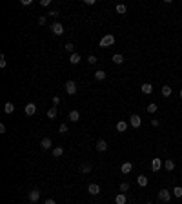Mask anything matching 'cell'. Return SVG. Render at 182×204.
<instances>
[{
    "mask_svg": "<svg viewBox=\"0 0 182 204\" xmlns=\"http://www.w3.org/2000/svg\"><path fill=\"white\" fill-rule=\"evenodd\" d=\"M115 44V37L113 35H106V37H102V40H100V46L102 48H109V46H113Z\"/></svg>",
    "mask_w": 182,
    "mask_h": 204,
    "instance_id": "obj_1",
    "label": "cell"
},
{
    "mask_svg": "<svg viewBox=\"0 0 182 204\" xmlns=\"http://www.w3.org/2000/svg\"><path fill=\"white\" fill-rule=\"evenodd\" d=\"M158 200L160 202H169L171 200V191L169 190H160L158 191Z\"/></svg>",
    "mask_w": 182,
    "mask_h": 204,
    "instance_id": "obj_2",
    "label": "cell"
},
{
    "mask_svg": "<svg viewBox=\"0 0 182 204\" xmlns=\"http://www.w3.org/2000/svg\"><path fill=\"white\" fill-rule=\"evenodd\" d=\"M64 89H66L68 95H75V93H77V84H75L73 80H68L66 86H64Z\"/></svg>",
    "mask_w": 182,
    "mask_h": 204,
    "instance_id": "obj_3",
    "label": "cell"
},
{
    "mask_svg": "<svg viewBox=\"0 0 182 204\" xmlns=\"http://www.w3.org/2000/svg\"><path fill=\"white\" fill-rule=\"evenodd\" d=\"M51 31H53L55 35H62V33H64V26H62L60 22H53V24H51Z\"/></svg>",
    "mask_w": 182,
    "mask_h": 204,
    "instance_id": "obj_4",
    "label": "cell"
},
{
    "mask_svg": "<svg viewBox=\"0 0 182 204\" xmlns=\"http://www.w3.org/2000/svg\"><path fill=\"white\" fill-rule=\"evenodd\" d=\"M37 113V106L33 104V102H29V104H26V115H29V117H33Z\"/></svg>",
    "mask_w": 182,
    "mask_h": 204,
    "instance_id": "obj_5",
    "label": "cell"
},
{
    "mask_svg": "<svg viewBox=\"0 0 182 204\" xmlns=\"http://www.w3.org/2000/svg\"><path fill=\"white\" fill-rule=\"evenodd\" d=\"M129 124L133 126V128H140V124H142V119L138 115H131V120H129Z\"/></svg>",
    "mask_w": 182,
    "mask_h": 204,
    "instance_id": "obj_6",
    "label": "cell"
},
{
    "mask_svg": "<svg viewBox=\"0 0 182 204\" xmlns=\"http://www.w3.org/2000/svg\"><path fill=\"white\" fill-rule=\"evenodd\" d=\"M160 168H162V160H160L158 157H157V159H153V160H151V169L157 173V171H158Z\"/></svg>",
    "mask_w": 182,
    "mask_h": 204,
    "instance_id": "obj_7",
    "label": "cell"
},
{
    "mask_svg": "<svg viewBox=\"0 0 182 204\" xmlns=\"http://www.w3.org/2000/svg\"><path fill=\"white\" fill-rule=\"evenodd\" d=\"M29 200H31V202L40 200V191H38V190H31V191H29Z\"/></svg>",
    "mask_w": 182,
    "mask_h": 204,
    "instance_id": "obj_8",
    "label": "cell"
},
{
    "mask_svg": "<svg viewBox=\"0 0 182 204\" xmlns=\"http://www.w3.org/2000/svg\"><path fill=\"white\" fill-rule=\"evenodd\" d=\"M51 146H53V142H51V138H42V141H40V148L42 149H51Z\"/></svg>",
    "mask_w": 182,
    "mask_h": 204,
    "instance_id": "obj_9",
    "label": "cell"
},
{
    "mask_svg": "<svg viewBox=\"0 0 182 204\" xmlns=\"http://www.w3.org/2000/svg\"><path fill=\"white\" fill-rule=\"evenodd\" d=\"M88 191H89V195H99V193H100V186L99 184H89Z\"/></svg>",
    "mask_w": 182,
    "mask_h": 204,
    "instance_id": "obj_10",
    "label": "cell"
},
{
    "mask_svg": "<svg viewBox=\"0 0 182 204\" xmlns=\"http://www.w3.org/2000/svg\"><path fill=\"white\" fill-rule=\"evenodd\" d=\"M137 182H138V186H140V188H146V186H147V177H146V175H138V177H137Z\"/></svg>",
    "mask_w": 182,
    "mask_h": 204,
    "instance_id": "obj_11",
    "label": "cell"
},
{
    "mask_svg": "<svg viewBox=\"0 0 182 204\" xmlns=\"http://www.w3.org/2000/svg\"><path fill=\"white\" fill-rule=\"evenodd\" d=\"M131 169H133V164H131V162H124V164L120 166V171H122V173H126V175L129 173Z\"/></svg>",
    "mask_w": 182,
    "mask_h": 204,
    "instance_id": "obj_12",
    "label": "cell"
},
{
    "mask_svg": "<svg viewBox=\"0 0 182 204\" xmlns=\"http://www.w3.org/2000/svg\"><path fill=\"white\" fill-rule=\"evenodd\" d=\"M78 119H80V113H78L77 110L69 111V120H71V122H78Z\"/></svg>",
    "mask_w": 182,
    "mask_h": 204,
    "instance_id": "obj_13",
    "label": "cell"
},
{
    "mask_svg": "<svg viewBox=\"0 0 182 204\" xmlns=\"http://www.w3.org/2000/svg\"><path fill=\"white\" fill-rule=\"evenodd\" d=\"M151 91H153V86L149 84V82H144V84H142V93H144V95H149Z\"/></svg>",
    "mask_w": 182,
    "mask_h": 204,
    "instance_id": "obj_14",
    "label": "cell"
},
{
    "mask_svg": "<svg viewBox=\"0 0 182 204\" xmlns=\"http://www.w3.org/2000/svg\"><path fill=\"white\" fill-rule=\"evenodd\" d=\"M106 149H108V142L100 138V141L97 142V151H106Z\"/></svg>",
    "mask_w": 182,
    "mask_h": 204,
    "instance_id": "obj_15",
    "label": "cell"
},
{
    "mask_svg": "<svg viewBox=\"0 0 182 204\" xmlns=\"http://www.w3.org/2000/svg\"><path fill=\"white\" fill-rule=\"evenodd\" d=\"M126 202H127V199H126L124 193H119V195L115 197V204H126Z\"/></svg>",
    "mask_w": 182,
    "mask_h": 204,
    "instance_id": "obj_16",
    "label": "cell"
},
{
    "mask_svg": "<svg viewBox=\"0 0 182 204\" xmlns=\"http://www.w3.org/2000/svg\"><path fill=\"white\" fill-rule=\"evenodd\" d=\"M4 111H6L7 115H11V113L15 111V104H13V102H6V106H4Z\"/></svg>",
    "mask_w": 182,
    "mask_h": 204,
    "instance_id": "obj_17",
    "label": "cell"
},
{
    "mask_svg": "<svg viewBox=\"0 0 182 204\" xmlns=\"http://www.w3.org/2000/svg\"><path fill=\"white\" fill-rule=\"evenodd\" d=\"M80 58H82V57L78 55V53H71V55H69V62H71V64H78Z\"/></svg>",
    "mask_w": 182,
    "mask_h": 204,
    "instance_id": "obj_18",
    "label": "cell"
},
{
    "mask_svg": "<svg viewBox=\"0 0 182 204\" xmlns=\"http://www.w3.org/2000/svg\"><path fill=\"white\" fill-rule=\"evenodd\" d=\"M164 168H166L168 171H173V169H175V162H173L171 159H169V160H164Z\"/></svg>",
    "mask_w": 182,
    "mask_h": 204,
    "instance_id": "obj_19",
    "label": "cell"
},
{
    "mask_svg": "<svg viewBox=\"0 0 182 204\" xmlns=\"http://www.w3.org/2000/svg\"><path fill=\"white\" fill-rule=\"evenodd\" d=\"M46 115H47V119H51V120H53V119H57V108L47 110V113H46Z\"/></svg>",
    "mask_w": 182,
    "mask_h": 204,
    "instance_id": "obj_20",
    "label": "cell"
},
{
    "mask_svg": "<svg viewBox=\"0 0 182 204\" xmlns=\"http://www.w3.org/2000/svg\"><path fill=\"white\" fill-rule=\"evenodd\" d=\"M62 155H64V149H62L60 146L53 148V157H62Z\"/></svg>",
    "mask_w": 182,
    "mask_h": 204,
    "instance_id": "obj_21",
    "label": "cell"
},
{
    "mask_svg": "<svg viewBox=\"0 0 182 204\" xmlns=\"http://www.w3.org/2000/svg\"><path fill=\"white\" fill-rule=\"evenodd\" d=\"M80 171H82V173H89V171H91V164H88V162L80 164Z\"/></svg>",
    "mask_w": 182,
    "mask_h": 204,
    "instance_id": "obj_22",
    "label": "cell"
},
{
    "mask_svg": "<svg viewBox=\"0 0 182 204\" xmlns=\"http://www.w3.org/2000/svg\"><path fill=\"white\" fill-rule=\"evenodd\" d=\"M104 79H106V73L104 71H100V69L95 71V80H104Z\"/></svg>",
    "mask_w": 182,
    "mask_h": 204,
    "instance_id": "obj_23",
    "label": "cell"
},
{
    "mask_svg": "<svg viewBox=\"0 0 182 204\" xmlns=\"http://www.w3.org/2000/svg\"><path fill=\"white\" fill-rule=\"evenodd\" d=\"M115 9H117V13H119V15H124V13L127 11V7H126L124 4H119V6H117Z\"/></svg>",
    "mask_w": 182,
    "mask_h": 204,
    "instance_id": "obj_24",
    "label": "cell"
},
{
    "mask_svg": "<svg viewBox=\"0 0 182 204\" xmlns=\"http://www.w3.org/2000/svg\"><path fill=\"white\" fill-rule=\"evenodd\" d=\"M126 130H127V124L124 120H120L119 124H117V131H126Z\"/></svg>",
    "mask_w": 182,
    "mask_h": 204,
    "instance_id": "obj_25",
    "label": "cell"
},
{
    "mask_svg": "<svg viewBox=\"0 0 182 204\" xmlns=\"http://www.w3.org/2000/svg\"><path fill=\"white\" fill-rule=\"evenodd\" d=\"M113 62H115V64H122V62H124V57L120 55V53H117V55H113Z\"/></svg>",
    "mask_w": 182,
    "mask_h": 204,
    "instance_id": "obj_26",
    "label": "cell"
},
{
    "mask_svg": "<svg viewBox=\"0 0 182 204\" xmlns=\"http://www.w3.org/2000/svg\"><path fill=\"white\" fill-rule=\"evenodd\" d=\"M171 93H173V91H171L169 86H162V95L164 97H171Z\"/></svg>",
    "mask_w": 182,
    "mask_h": 204,
    "instance_id": "obj_27",
    "label": "cell"
},
{
    "mask_svg": "<svg viewBox=\"0 0 182 204\" xmlns=\"http://www.w3.org/2000/svg\"><path fill=\"white\" fill-rule=\"evenodd\" d=\"M58 133L66 135V133H68V124H60V128H58Z\"/></svg>",
    "mask_w": 182,
    "mask_h": 204,
    "instance_id": "obj_28",
    "label": "cell"
},
{
    "mask_svg": "<svg viewBox=\"0 0 182 204\" xmlns=\"http://www.w3.org/2000/svg\"><path fill=\"white\" fill-rule=\"evenodd\" d=\"M173 195H175V197H182V188H180V186L173 188Z\"/></svg>",
    "mask_w": 182,
    "mask_h": 204,
    "instance_id": "obj_29",
    "label": "cell"
},
{
    "mask_svg": "<svg viewBox=\"0 0 182 204\" xmlns=\"http://www.w3.org/2000/svg\"><path fill=\"white\" fill-rule=\"evenodd\" d=\"M155 111H157V104H155V102H151V104L147 106V113H155Z\"/></svg>",
    "mask_w": 182,
    "mask_h": 204,
    "instance_id": "obj_30",
    "label": "cell"
},
{
    "mask_svg": "<svg viewBox=\"0 0 182 204\" xmlns=\"http://www.w3.org/2000/svg\"><path fill=\"white\" fill-rule=\"evenodd\" d=\"M127 190H129V184H127V182H122L120 184V193H126Z\"/></svg>",
    "mask_w": 182,
    "mask_h": 204,
    "instance_id": "obj_31",
    "label": "cell"
},
{
    "mask_svg": "<svg viewBox=\"0 0 182 204\" xmlns=\"http://www.w3.org/2000/svg\"><path fill=\"white\" fill-rule=\"evenodd\" d=\"M64 48H66V51H69V53H75V46L71 44V42H68V44L64 46Z\"/></svg>",
    "mask_w": 182,
    "mask_h": 204,
    "instance_id": "obj_32",
    "label": "cell"
},
{
    "mask_svg": "<svg viewBox=\"0 0 182 204\" xmlns=\"http://www.w3.org/2000/svg\"><path fill=\"white\" fill-rule=\"evenodd\" d=\"M0 68H2V69L6 68V57L4 55H0Z\"/></svg>",
    "mask_w": 182,
    "mask_h": 204,
    "instance_id": "obj_33",
    "label": "cell"
},
{
    "mask_svg": "<svg viewBox=\"0 0 182 204\" xmlns=\"http://www.w3.org/2000/svg\"><path fill=\"white\" fill-rule=\"evenodd\" d=\"M88 62H89V64H97V57H95V55H89V57H88Z\"/></svg>",
    "mask_w": 182,
    "mask_h": 204,
    "instance_id": "obj_34",
    "label": "cell"
},
{
    "mask_svg": "<svg viewBox=\"0 0 182 204\" xmlns=\"http://www.w3.org/2000/svg\"><path fill=\"white\" fill-rule=\"evenodd\" d=\"M53 104H55V108H57V104H60V97H53Z\"/></svg>",
    "mask_w": 182,
    "mask_h": 204,
    "instance_id": "obj_35",
    "label": "cell"
},
{
    "mask_svg": "<svg viewBox=\"0 0 182 204\" xmlns=\"http://www.w3.org/2000/svg\"><path fill=\"white\" fill-rule=\"evenodd\" d=\"M47 15H49V17H53V18H57V17H58V11H55V9H53V11H49Z\"/></svg>",
    "mask_w": 182,
    "mask_h": 204,
    "instance_id": "obj_36",
    "label": "cell"
},
{
    "mask_svg": "<svg viewBox=\"0 0 182 204\" xmlns=\"http://www.w3.org/2000/svg\"><path fill=\"white\" fill-rule=\"evenodd\" d=\"M38 24L44 26V24H46V17H38Z\"/></svg>",
    "mask_w": 182,
    "mask_h": 204,
    "instance_id": "obj_37",
    "label": "cell"
},
{
    "mask_svg": "<svg viewBox=\"0 0 182 204\" xmlns=\"http://www.w3.org/2000/svg\"><path fill=\"white\" fill-rule=\"evenodd\" d=\"M20 4L22 6H31V0H20Z\"/></svg>",
    "mask_w": 182,
    "mask_h": 204,
    "instance_id": "obj_38",
    "label": "cell"
},
{
    "mask_svg": "<svg viewBox=\"0 0 182 204\" xmlns=\"http://www.w3.org/2000/svg\"><path fill=\"white\" fill-rule=\"evenodd\" d=\"M40 4H42V6H44V7H47V6L51 4V0H42V2H40Z\"/></svg>",
    "mask_w": 182,
    "mask_h": 204,
    "instance_id": "obj_39",
    "label": "cell"
},
{
    "mask_svg": "<svg viewBox=\"0 0 182 204\" xmlns=\"http://www.w3.org/2000/svg\"><path fill=\"white\" fill-rule=\"evenodd\" d=\"M0 133H6V124H0Z\"/></svg>",
    "mask_w": 182,
    "mask_h": 204,
    "instance_id": "obj_40",
    "label": "cell"
},
{
    "mask_svg": "<svg viewBox=\"0 0 182 204\" xmlns=\"http://www.w3.org/2000/svg\"><path fill=\"white\" fill-rule=\"evenodd\" d=\"M44 204H57V202H55V200H53V199H47V200H46Z\"/></svg>",
    "mask_w": 182,
    "mask_h": 204,
    "instance_id": "obj_41",
    "label": "cell"
},
{
    "mask_svg": "<svg viewBox=\"0 0 182 204\" xmlns=\"http://www.w3.org/2000/svg\"><path fill=\"white\" fill-rule=\"evenodd\" d=\"M151 126H155V128H157V126H158V120H157V119H153V120H151Z\"/></svg>",
    "mask_w": 182,
    "mask_h": 204,
    "instance_id": "obj_42",
    "label": "cell"
},
{
    "mask_svg": "<svg viewBox=\"0 0 182 204\" xmlns=\"http://www.w3.org/2000/svg\"><path fill=\"white\" fill-rule=\"evenodd\" d=\"M178 95H180V99H182V89H180V93H178Z\"/></svg>",
    "mask_w": 182,
    "mask_h": 204,
    "instance_id": "obj_43",
    "label": "cell"
},
{
    "mask_svg": "<svg viewBox=\"0 0 182 204\" xmlns=\"http://www.w3.org/2000/svg\"><path fill=\"white\" fill-rule=\"evenodd\" d=\"M147 204H151V202H147Z\"/></svg>",
    "mask_w": 182,
    "mask_h": 204,
    "instance_id": "obj_44",
    "label": "cell"
}]
</instances>
